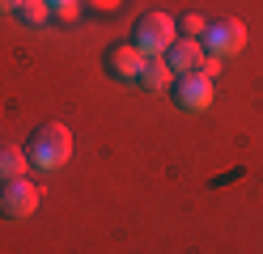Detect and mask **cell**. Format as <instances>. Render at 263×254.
Instances as JSON below:
<instances>
[{
	"label": "cell",
	"instance_id": "6da1fadb",
	"mask_svg": "<svg viewBox=\"0 0 263 254\" xmlns=\"http://www.w3.org/2000/svg\"><path fill=\"white\" fill-rule=\"evenodd\" d=\"M30 161H34L39 169H60L64 161L72 157V131L64 127V123H47L39 127V135L30 140V152H26Z\"/></svg>",
	"mask_w": 263,
	"mask_h": 254
},
{
	"label": "cell",
	"instance_id": "7a4b0ae2",
	"mask_svg": "<svg viewBox=\"0 0 263 254\" xmlns=\"http://www.w3.org/2000/svg\"><path fill=\"white\" fill-rule=\"evenodd\" d=\"M174 22L166 13H144L140 22H136V34H132V43H136L144 55H166V47L174 43Z\"/></svg>",
	"mask_w": 263,
	"mask_h": 254
},
{
	"label": "cell",
	"instance_id": "3957f363",
	"mask_svg": "<svg viewBox=\"0 0 263 254\" xmlns=\"http://www.w3.org/2000/svg\"><path fill=\"white\" fill-rule=\"evenodd\" d=\"M39 208V186L30 182V178H13L0 186V216L5 220H22Z\"/></svg>",
	"mask_w": 263,
	"mask_h": 254
},
{
	"label": "cell",
	"instance_id": "277c9868",
	"mask_svg": "<svg viewBox=\"0 0 263 254\" xmlns=\"http://www.w3.org/2000/svg\"><path fill=\"white\" fill-rule=\"evenodd\" d=\"M204 47H208V55H238V51L246 47V26L238 22H217V26H208L204 30Z\"/></svg>",
	"mask_w": 263,
	"mask_h": 254
},
{
	"label": "cell",
	"instance_id": "5b68a950",
	"mask_svg": "<svg viewBox=\"0 0 263 254\" xmlns=\"http://www.w3.org/2000/svg\"><path fill=\"white\" fill-rule=\"evenodd\" d=\"M144 51L136 47V43H115V47H106V72L115 76V81H136L140 76V68H144Z\"/></svg>",
	"mask_w": 263,
	"mask_h": 254
},
{
	"label": "cell",
	"instance_id": "8992f818",
	"mask_svg": "<svg viewBox=\"0 0 263 254\" xmlns=\"http://www.w3.org/2000/svg\"><path fill=\"white\" fill-rule=\"evenodd\" d=\"M174 102L183 110H208V102H212V81L204 72H183L174 81Z\"/></svg>",
	"mask_w": 263,
	"mask_h": 254
},
{
	"label": "cell",
	"instance_id": "52a82bcc",
	"mask_svg": "<svg viewBox=\"0 0 263 254\" xmlns=\"http://www.w3.org/2000/svg\"><path fill=\"white\" fill-rule=\"evenodd\" d=\"M200 60H204L200 38H174L166 47V64L174 68V72H200Z\"/></svg>",
	"mask_w": 263,
	"mask_h": 254
},
{
	"label": "cell",
	"instance_id": "ba28073f",
	"mask_svg": "<svg viewBox=\"0 0 263 254\" xmlns=\"http://www.w3.org/2000/svg\"><path fill=\"white\" fill-rule=\"evenodd\" d=\"M136 81H140L149 93H166V85H174V68L166 64V55H149Z\"/></svg>",
	"mask_w": 263,
	"mask_h": 254
},
{
	"label": "cell",
	"instance_id": "9c48e42d",
	"mask_svg": "<svg viewBox=\"0 0 263 254\" xmlns=\"http://www.w3.org/2000/svg\"><path fill=\"white\" fill-rule=\"evenodd\" d=\"M13 13H17L26 26H43L47 13H51V0H17V9H13Z\"/></svg>",
	"mask_w": 263,
	"mask_h": 254
},
{
	"label": "cell",
	"instance_id": "30bf717a",
	"mask_svg": "<svg viewBox=\"0 0 263 254\" xmlns=\"http://www.w3.org/2000/svg\"><path fill=\"white\" fill-rule=\"evenodd\" d=\"M26 174V157L17 148H0V178L5 182H13V178H22Z\"/></svg>",
	"mask_w": 263,
	"mask_h": 254
},
{
	"label": "cell",
	"instance_id": "8fae6325",
	"mask_svg": "<svg viewBox=\"0 0 263 254\" xmlns=\"http://www.w3.org/2000/svg\"><path fill=\"white\" fill-rule=\"evenodd\" d=\"M174 26H178V30H183V34H187V38H204V30H208V22H204V17H200V13H187V17H183V22H174Z\"/></svg>",
	"mask_w": 263,
	"mask_h": 254
},
{
	"label": "cell",
	"instance_id": "7c38bea8",
	"mask_svg": "<svg viewBox=\"0 0 263 254\" xmlns=\"http://www.w3.org/2000/svg\"><path fill=\"white\" fill-rule=\"evenodd\" d=\"M200 72L212 81V76H217L221 72V55H208V51H204V60H200Z\"/></svg>",
	"mask_w": 263,
	"mask_h": 254
},
{
	"label": "cell",
	"instance_id": "4fadbf2b",
	"mask_svg": "<svg viewBox=\"0 0 263 254\" xmlns=\"http://www.w3.org/2000/svg\"><path fill=\"white\" fill-rule=\"evenodd\" d=\"M51 13H60V17H68V22H72V17H77V0H64V5H55Z\"/></svg>",
	"mask_w": 263,
	"mask_h": 254
},
{
	"label": "cell",
	"instance_id": "5bb4252c",
	"mask_svg": "<svg viewBox=\"0 0 263 254\" xmlns=\"http://www.w3.org/2000/svg\"><path fill=\"white\" fill-rule=\"evenodd\" d=\"M89 5H93V9H115L119 0H89Z\"/></svg>",
	"mask_w": 263,
	"mask_h": 254
},
{
	"label": "cell",
	"instance_id": "9a60e30c",
	"mask_svg": "<svg viewBox=\"0 0 263 254\" xmlns=\"http://www.w3.org/2000/svg\"><path fill=\"white\" fill-rule=\"evenodd\" d=\"M17 9V0H0V13H13Z\"/></svg>",
	"mask_w": 263,
	"mask_h": 254
},
{
	"label": "cell",
	"instance_id": "2e32d148",
	"mask_svg": "<svg viewBox=\"0 0 263 254\" xmlns=\"http://www.w3.org/2000/svg\"><path fill=\"white\" fill-rule=\"evenodd\" d=\"M55 5H64V0H51V9H55Z\"/></svg>",
	"mask_w": 263,
	"mask_h": 254
}]
</instances>
